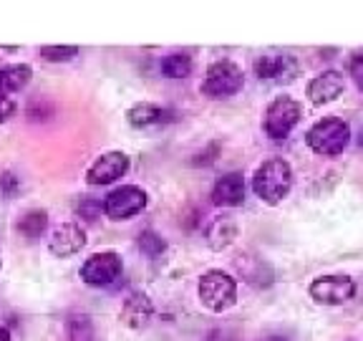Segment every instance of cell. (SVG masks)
I'll list each match as a JSON object with an SVG mask.
<instances>
[{
  "mask_svg": "<svg viewBox=\"0 0 363 341\" xmlns=\"http://www.w3.org/2000/svg\"><path fill=\"white\" fill-rule=\"evenodd\" d=\"M293 188V167L285 159H265L252 175V193L265 205H278Z\"/></svg>",
  "mask_w": 363,
  "mask_h": 341,
  "instance_id": "1",
  "label": "cell"
},
{
  "mask_svg": "<svg viewBox=\"0 0 363 341\" xmlns=\"http://www.w3.org/2000/svg\"><path fill=\"white\" fill-rule=\"evenodd\" d=\"M351 142V126L338 117H323L308 129L306 144L320 157H335Z\"/></svg>",
  "mask_w": 363,
  "mask_h": 341,
  "instance_id": "2",
  "label": "cell"
},
{
  "mask_svg": "<svg viewBox=\"0 0 363 341\" xmlns=\"http://www.w3.org/2000/svg\"><path fill=\"white\" fill-rule=\"evenodd\" d=\"M197 293L207 311L225 313L238 303V281L225 271H207L199 278Z\"/></svg>",
  "mask_w": 363,
  "mask_h": 341,
  "instance_id": "3",
  "label": "cell"
},
{
  "mask_svg": "<svg viewBox=\"0 0 363 341\" xmlns=\"http://www.w3.org/2000/svg\"><path fill=\"white\" fill-rule=\"evenodd\" d=\"M242 68L238 63L222 58V61L210 63V68H207L202 81V94L210 99L233 97V94H238L242 89Z\"/></svg>",
  "mask_w": 363,
  "mask_h": 341,
  "instance_id": "4",
  "label": "cell"
},
{
  "mask_svg": "<svg viewBox=\"0 0 363 341\" xmlns=\"http://www.w3.org/2000/svg\"><path fill=\"white\" fill-rule=\"evenodd\" d=\"M301 117H303V107L293 97L272 99L265 112V134L270 139H285L298 126Z\"/></svg>",
  "mask_w": 363,
  "mask_h": 341,
  "instance_id": "5",
  "label": "cell"
},
{
  "mask_svg": "<svg viewBox=\"0 0 363 341\" xmlns=\"http://www.w3.org/2000/svg\"><path fill=\"white\" fill-rule=\"evenodd\" d=\"M121 271H124V263H121L119 253L101 250V253L86 258V263L81 266V281L86 286H94V288H104V286L116 283Z\"/></svg>",
  "mask_w": 363,
  "mask_h": 341,
  "instance_id": "6",
  "label": "cell"
},
{
  "mask_svg": "<svg viewBox=\"0 0 363 341\" xmlns=\"http://www.w3.org/2000/svg\"><path fill=\"white\" fill-rule=\"evenodd\" d=\"M101 207L111 220H129L147 207V193L136 185H121L106 195Z\"/></svg>",
  "mask_w": 363,
  "mask_h": 341,
  "instance_id": "7",
  "label": "cell"
},
{
  "mask_svg": "<svg viewBox=\"0 0 363 341\" xmlns=\"http://www.w3.org/2000/svg\"><path fill=\"white\" fill-rule=\"evenodd\" d=\"M308 291L313 301L320 306H343L356 296V281L351 276H320Z\"/></svg>",
  "mask_w": 363,
  "mask_h": 341,
  "instance_id": "8",
  "label": "cell"
},
{
  "mask_svg": "<svg viewBox=\"0 0 363 341\" xmlns=\"http://www.w3.org/2000/svg\"><path fill=\"white\" fill-rule=\"evenodd\" d=\"M129 154L124 152H104L101 157H96L91 162V167L86 170V182L91 188H99V185H111L119 177H124L129 172Z\"/></svg>",
  "mask_w": 363,
  "mask_h": 341,
  "instance_id": "9",
  "label": "cell"
},
{
  "mask_svg": "<svg viewBox=\"0 0 363 341\" xmlns=\"http://www.w3.org/2000/svg\"><path fill=\"white\" fill-rule=\"evenodd\" d=\"M252 68L260 79L288 84L298 76V58L290 56V53H260Z\"/></svg>",
  "mask_w": 363,
  "mask_h": 341,
  "instance_id": "10",
  "label": "cell"
},
{
  "mask_svg": "<svg viewBox=\"0 0 363 341\" xmlns=\"http://www.w3.org/2000/svg\"><path fill=\"white\" fill-rule=\"evenodd\" d=\"M86 245V233L79 222H63L51 233V240H48V250L51 256L56 258H71L76 253H81Z\"/></svg>",
  "mask_w": 363,
  "mask_h": 341,
  "instance_id": "11",
  "label": "cell"
},
{
  "mask_svg": "<svg viewBox=\"0 0 363 341\" xmlns=\"http://www.w3.org/2000/svg\"><path fill=\"white\" fill-rule=\"evenodd\" d=\"M343 89H346V81H343V76L338 71H323V74H318L315 79L308 81L306 94L311 99V104L323 107V104L335 102L343 94Z\"/></svg>",
  "mask_w": 363,
  "mask_h": 341,
  "instance_id": "12",
  "label": "cell"
},
{
  "mask_svg": "<svg viewBox=\"0 0 363 341\" xmlns=\"http://www.w3.org/2000/svg\"><path fill=\"white\" fill-rule=\"evenodd\" d=\"M154 316V303L147 293H131L126 296V301L121 303L119 321L126 329H144Z\"/></svg>",
  "mask_w": 363,
  "mask_h": 341,
  "instance_id": "13",
  "label": "cell"
},
{
  "mask_svg": "<svg viewBox=\"0 0 363 341\" xmlns=\"http://www.w3.org/2000/svg\"><path fill=\"white\" fill-rule=\"evenodd\" d=\"M126 119H129V124L136 126V129H147V126L169 124V121L177 119V114L167 107H159V104L139 102L126 112Z\"/></svg>",
  "mask_w": 363,
  "mask_h": 341,
  "instance_id": "14",
  "label": "cell"
},
{
  "mask_svg": "<svg viewBox=\"0 0 363 341\" xmlns=\"http://www.w3.org/2000/svg\"><path fill=\"white\" fill-rule=\"evenodd\" d=\"M212 202L220 207H240L245 202V180L240 172H227L212 188Z\"/></svg>",
  "mask_w": 363,
  "mask_h": 341,
  "instance_id": "15",
  "label": "cell"
},
{
  "mask_svg": "<svg viewBox=\"0 0 363 341\" xmlns=\"http://www.w3.org/2000/svg\"><path fill=\"white\" fill-rule=\"evenodd\" d=\"M33 76V68L28 63H11L0 68V97H11L16 91L26 89Z\"/></svg>",
  "mask_w": 363,
  "mask_h": 341,
  "instance_id": "16",
  "label": "cell"
},
{
  "mask_svg": "<svg viewBox=\"0 0 363 341\" xmlns=\"http://www.w3.org/2000/svg\"><path fill=\"white\" fill-rule=\"evenodd\" d=\"M238 238V222L233 217H217L207 227V245L212 250H225Z\"/></svg>",
  "mask_w": 363,
  "mask_h": 341,
  "instance_id": "17",
  "label": "cell"
},
{
  "mask_svg": "<svg viewBox=\"0 0 363 341\" xmlns=\"http://www.w3.org/2000/svg\"><path fill=\"white\" fill-rule=\"evenodd\" d=\"M159 68H162V74H164L167 79H187V76L192 74L194 63L189 53H169V56L162 58Z\"/></svg>",
  "mask_w": 363,
  "mask_h": 341,
  "instance_id": "18",
  "label": "cell"
},
{
  "mask_svg": "<svg viewBox=\"0 0 363 341\" xmlns=\"http://www.w3.org/2000/svg\"><path fill=\"white\" fill-rule=\"evenodd\" d=\"M45 227H48V212H45V210L26 212V215L21 217V222H18V230H21V235H23V238H28V240L40 238Z\"/></svg>",
  "mask_w": 363,
  "mask_h": 341,
  "instance_id": "19",
  "label": "cell"
},
{
  "mask_svg": "<svg viewBox=\"0 0 363 341\" xmlns=\"http://www.w3.org/2000/svg\"><path fill=\"white\" fill-rule=\"evenodd\" d=\"M68 339L71 341H96L94 336V324L86 313H76L68 318Z\"/></svg>",
  "mask_w": 363,
  "mask_h": 341,
  "instance_id": "20",
  "label": "cell"
},
{
  "mask_svg": "<svg viewBox=\"0 0 363 341\" xmlns=\"http://www.w3.org/2000/svg\"><path fill=\"white\" fill-rule=\"evenodd\" d=\"M136 245H139V250H142L147 258H159L167 250V240L159 233H154V230H144V233H139Z\"/></svg>",
  "mask_w": 363,
  "mask_h": 341,
  "instance_id": "21",
  "label": "cell"
},
{
  "mask_svg": "<svg viewBox=\"0 0 363 341\" xmlns=\"http://www.w3.org/2000/svg\"><path fill=\"white\" fill-rule=\"evenodd\" d=\"M74 56H79V45H43L40 48V58L51 63H66Z\"/></svg>",
  "mask_w": 363,
  "mask_h": 341,
  "instance_id": "22",
  "label": "cell"
},
{
  "mask_svg": "<svg viewBox=\"0 0 363 341\" xmlns=\"http://www.w3.org/2000/svg\"><path fill=\"white\" fill-rule=\"evenodd\" d=\"M101 202L99 200H94V197H84L79 202V215L84 217V220H89V222H94L99 215H101Z\"/></svg>",
  "mask_w": 363,
  "mask_h": 341,
  "instance_id": "23",
  "label": "cell"
},
{
  "mask_svg": "<svg viewBox=\"0 0 363 341\" xmlns=\"http://www.w3.org/2000/svg\"><path fill=\"white\" fill-rule=\"evenodd\" d=\"M18 188H21V180H18L13 172H3V175H0V193L6 195V197H13Z\"/></svg>",
  "mask_w": 363,
  "mask_h": 341,
  "instance_id": "24",
  "label": "cell"
},
{
  "mask_svg": "<svg viewBox=\"0 0 363 341\" xmlns=\"http://www.w3.org/2000/svg\"><path fill=\"white\" fill-rule=\"evenodd\" d=\"M13 114H16V99L0 97V124H6Z\"/></svg>",
  "mask_w": 363,
  "mask_h": 341,
  "instance_id": "25",
  "label": "cell"
},
{
  "mask_svg": "<svg viewBox=\"0 0 363 341\" xmlns=\"http://www.w3.org/2000/svg\"><path fill=\"white\" fill-rule=\"evenodd\" d=\"M351 76H353V81H356L358 89H361L363 86V56L361 53H356V56L351 58Z\"/></svg>",
  "mask_w": 363,
  "mask_h": 341,
  "instance_id": "26",
  "label": "cell"
},
{
  "mask_svg": "<svg viewBox=\"0 0 363 341\" xmlns=\"http://www.w3.org/2000/svg\"><path fill=\"white\" fill-rule=\"evenodd\" d=\"M0 341H11V334H8L6 326H0Z\"/></svg>",
  "mask_w": 363,
  "mask_h": 341,
  "instance_id": "27",
  "label": "cell"
},
{
  "mask_svg": "<svg viewBox=\"0 0 363 341\" xmlns=\"http://www.w3.org/2000/svg\"><path fill=\"white\" fill-rule=\"evenodd\" d=\"M267 341H285V339H280V336H272V339H267Z\"/></svg>",
  "mask_w": 363,
  "mask_h": 341,
  "instance_id": "28",
  "label": "cell"
}]
</instances>
